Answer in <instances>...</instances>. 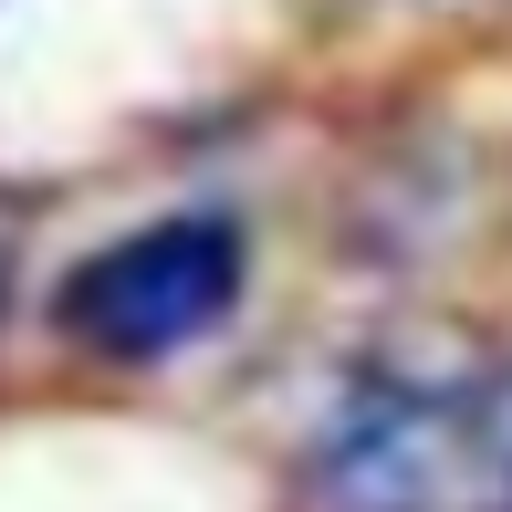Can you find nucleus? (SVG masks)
Listing matches in <instances>:
<instances>
[{"instance_id":"obj_1","label":"nucleus","mask_w":512,"mask_h":512,"mask_svg":"<svg viewBox=\"0 0 512 512\" xmlns=\"http://www.w3.org/2000/svg\"><path fill=\"white\" fill-rule=\"evenodd\" d=\"M241 230L220 220V209H178V220H147L126 230V241H105L95 262H74V283L53 293V324L74 345H95V356H178V345H199L209 324L241 304Z\"/></svg>"},{"instance_id":"obj_2","label":"nucleus","mask_w":512,"mask_h":512,"mask_svg":"<svg viewBox=\"0 0 512 512\" xmlns=\"http://www.w3.org/2000/svg\"><path fill=\"white\" fill-rule=\"evenodd\" d=\"M471 481H492L471 408L398 377H377L314 450V512H450Z\"/></svg>"},{"instance_id":"obj_3","label":"nucleus","mask_w":512,"mask_h":512,"mask_svg":"<svg viewBox=\"0 0 512 512\" xmlns=\"http://www.w3.org/2000/svg\"><path fill=\"white\" fill-rule=\"evenodd\" d=\"M0 251H11V230H0Z\"/></svg>"}]
</instances>
